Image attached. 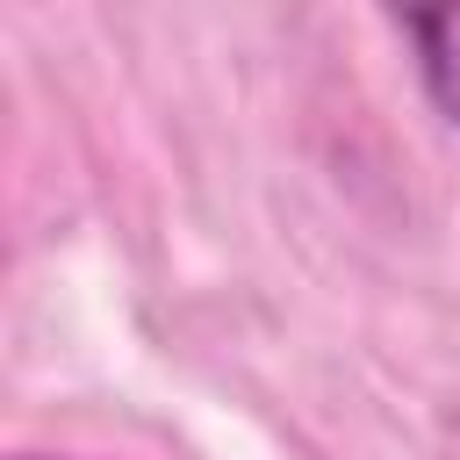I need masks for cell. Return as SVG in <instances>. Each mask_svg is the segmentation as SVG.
I'll return each instance as SVG.
<instances>
[{
  "mask_svg": "<svg viewBox=\"0 0 460 460\" xmlns=\"http://www.w3.org/2000/svg\"><path fill=\"white\" fill-rule=\"evenodd\" d=\"M395 29L410 43V72H417L424 101L460 137V7H410V14H395Z\"/></svg>",
  "mask_w": 460,
  "mask_h": 460,
  "instance_id": "6da1fadb",
  "label": "cell"
},
{
  "mask_svg": "<svg viewBox=\"0 0 460 460\" xmlns=\"http://www.w3.org/2000/svg\"><path fill=\"white\" fill-rule=\"evenodd\" d=\"M22 460H36V453H22Z\"/></svg>",
  "mask_w": 460,
  "mask_h": 460,
  "instance_id": "7a4b0ae2",
  "label": "cell"
}]
</instances>
